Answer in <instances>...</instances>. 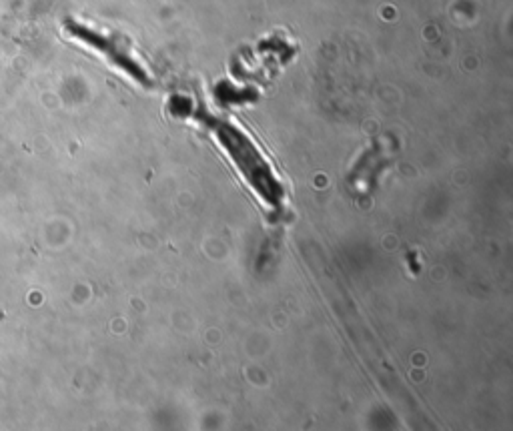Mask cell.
I'll return each mask as SVG.
<instances>
[{
	"label": "cell",
	"mask_w": 513,
	"mask_h": 431,
	"mask_svg": "<svg viewBox=\"0 0 513 431\" xmlns=\"http://www.w3.org/2000/svg\"><path fill=\"white\" fill-rule=\"evenodd\" d=\"M215 133L219 137V141L223 143V147L231 153V157L237 161L241 173L247 177V181L253 185L255 191H259V195L271 203L277 205L279 197H281V189L275 183V177L271 173V169L267 167V163L259 157L257 149L251 145L249 139H245L235 127L219 123L215 125Z\"/></svg>",
	"instance_id": "cell-1"
},
{
	"label": "cell",
	"mask_w": 513,
	"mask_h": 431,
	"mask_svg": "<svg viewBox=\"0 0 513 431\" xmlns=\"http://www.w3.org/2000/svg\"><path fill=\"white\" fill-rule=\"evenodd\" d=\"M71 35H73L75 39H81V41H85L87 45H93V47H97L99 51L107 53V55L111 57V61H113L117 67L125 69V71H127L131 77H135L137 81H141V83H147V81H149L145 67H141V63H137V61L131 57V53H129L127 47H119V43H115L113 37H105V35H101V33H93V31H87V29L77 27V25H71Z\"/></svg>",
	"instance_id": "cell-2"
}]
</instances>
